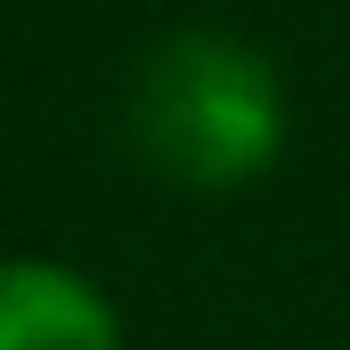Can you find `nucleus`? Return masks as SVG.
<instances>
[{
	"label": "nucleus",
	"instance_id": "obj_2",
	"mask_svg": "<svg viewBox=\"0 0 350 350\" xmlns=\"http://www.w3.org/2000/svg\"><path fill=\"white\" fill-rule=\"evenodd\" d=\"M0 350H122L106 285L41 253L0 261Z\"/></svg>",
	"mask_w": 350,
	"mask_h": 350
},
{
	"label": "nucleus",
	"instance_id": "obj_1",
	"mask_svg": "<svg viewBox=\"0 0 350 350\" xmlns=\"http://www.w3.org/2000/svg\"><path fill=\"white\" fill-rule=\"evenodd\" d=\"M122 122L155 179L228 196L285 155V82L245 33L187 25L139 57Z\"/></svg>",
	"mask_w": 350,
	"mask_h": 350
}]
</instances>
